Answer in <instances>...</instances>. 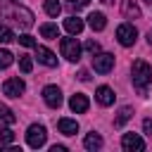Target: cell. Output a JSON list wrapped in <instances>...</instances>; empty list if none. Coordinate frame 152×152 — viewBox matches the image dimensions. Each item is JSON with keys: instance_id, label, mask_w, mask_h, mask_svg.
<instances>
[{"instance_id": "1", "label": "cell", "mask_w": 152, "mask_h": 152, "mask_svg": "<svg viewBox=\"0 0 152 152\" xmlns=\"http://www.w3.org/2000/svg\"><path fill=\"white\" fill-rule=\"evenodd\" d=\"M131 74H133V86L138 88L140 95H145L147 93V86L152 83V66L145 59H135L133 66H131Z\"/></svg>"}, {"instance_id": "2", "label": "cell", "mask_w": 152, "mask_h": 152, "mask_svg": "<svg viewBox=\"0 0 152 152\" xmlns=\"http://www.w3.org/2000/svg\"><path fill=\"white\" fill-rule=\"evenodd\" d=\"M45 140H48V131H45V126H38V124L28 126V131H26V142H28V147L38 150V147L45 145Z\"/></svg>"}, {"instance_id": "3", "label": "cell", "mask_w": 152, "mask_h": 152, "mask_svg": "<svg viewBox=\"0 0 152 152\" xmlns=\"http://www.w3.org/2000/svg\"><path fill=\"white\" fill-rule=\"evenodd\" d=\"M59 48H62V57H66L69 62H78L81 59V43L76 38H62Z\"/></svg>"}, {"instance_id": "4", "label": "cell", "mask_w": 152, "mask_h": 152, "mask_svg": "<svg viewBox=\"0 0 152 152\" xmlns=\"http://www.w3.org/2000/svg\"><path fill=\"white\" fill-rule=\"evenodd\" d=\"M116 40L124 45V48H131L135 40H138V28L133 24H121L116 28Z\"/></svg>"}, {"instance_id": "5", "label": "cell", "mask_w": 152, "mask_h": 152, "mask_svg": "<svg viewBox=\"0 0 152 152\" xmlns=\"http://www.w3.org/2000/svg\"><path fill=\"white\" fill-rule=\"evenodd\" d=\"M93 69H95L97 74H109V71L114 69V55H109V52H97V55H93Z\"/></svg>"}, {"instance_id": "6", "label": "cell", "mask_w": 152, "mask_h": 152, "mask_svg": "<svg viewBox=\"0 0 152 152\" xmlns=\"http://www.w3.org/2000/svg\"><path fill=\"white\" fill-rule=\"evenodd\" d=\"M121 147L128 150V152H142V150H145V140H142L138 133H124Z\"/></svg>"}, {"instance_id": "7", "label": "cell", "mask_w": 152, "mask_h": 152, "mask_svg": "<svg viewBox=\"0 0 152 152\" xmlns=\"http://www.w3.org/2000/svg\"><path fill=\"white\" fill-rule=\"evenodd\" d=\"M24 90H26V83H24L21 78H17V76H14V78H7V81L2 83V93H5L7 97H19Z\"/></svg>"}, {"instance_id": "8", "label": "cell", "mask_w": 152, "mask_h": 152, "mask_svg": "<svg viewBox=\"0 0 152 152\" xmlns=\"http://www.w3.org/2000/svg\"><path fill=\"white\" fill-rule=\"evenodd\" d=\"M43 100H45L48 107L57 109V107L62 104V90H59L57 86H45V88H43Z\"/></svg>"}, {"instance_id": "9", "label": "cell", "mask_w": 152, "mask_h": 152, "mask_svg": "<svg viewBox=\"0 0 152 152\" xmlns=\"http://www.w3.org/2000/svg\"><path fill=\"white\" fill-rule=\"evenodd\" d=\"M12 17H14V21H17V24H21L24 28L33 26V14H31L26 7H14V10H12Z\"/></svg>"}, {"instance_id": "10", "label": "cell", "mask_w": 152, "mask_h": 152, "mask_svg": "<svg viewBox=\"0 0 152 152\" xmlns=\"http://www.w3.org/2000/svg\"><path fill=\"white\" fill-rule=\"evenodd\" d=\"M33 50H36L38 62H43L45 66H57V57H55V52H50V50H48V48H43V45H36Z\"/></svg>"}, {"instance_id": "11", "label": "cell", "mask_w": 152, "mask_h": 152, "mask_svg": "<svg viewBox=\"0 0 152 152\" xmlns=\"http://www.w3.org/2000/svg\"><path fill=\"white\" fill-rule=\"evenodd\" d=\"M95 100H97L102 107H109V104H114V90H112L109 86H100V88L95 90Z\"/></svg>"}, {"instance_id": "12", "label": "cell", "mask_w": 152, "mask_h": 152, "mask_svg": "<svg viewBox=\"0 0 152 152\" xmlns=\"http://www.w3.org/2000/svg\"><path fill=\"white\" fill-rule=\"evenodd\" d=\"M69 107H71V112H76V114H83V112H88V97H86L83 93H76V95H71V100H69Z\"/></svg>"}, {"instance_id": "13", "label": "cell", "mask_w": 152, "mask_h": 152, "mask_svg": "<svg viewBox=\"0 0 152 152\" xmlns=\"http://www.w3.org/2000/svg\"><path fill=\"white\" fill-rule=\"evenodd\" d=\"M83 26H86V24H83V19H78V17H66V19H64V28H66L71 36H78V33L83 31Z\"/></svg>"}, {"instance_id": "14", "label": "cell", "mask_w": 152, "mask_h": 152, "mask_svg": "<svg viewBox=\"0 0 152 152\" xmlns=\"http://www.w3.org/2000/svg\"><path fill=\"white\" fill-rule=\"evenodd\" d=\"M121 12L128 19H138L140 17V7L135 5V0H121Z\"/></svg>"}, {"instance_id": "15", "label": "cell", "mask_w": 152, "mask_h": 152, "mask_svg": "<svg viewBox=\"0 0 152 152\" xmlns=\"http://www.w3.org/2000/svg\"><path fill=\"white\" fill-rule=\"evenodd\" d=\"M88 26H90L93 31H102V28L107 26L104 14H102V12H90V17H88Z\"/></svg>"}, {"instance_id": "16", "label": "cell", "mask_w": 152, "mask_h": 152, "mask_svg": "<svg viewBox=\"0 0 152 152\" xmlns=\"http://www.w3.org/2000/svg\"><path fill=\"white\" fill-rule=\"evenodd\" d=\"M57 126H59V133H64V135H76L78 133V124L74 119H59Z\"/></svg>"}, {"instance_id": "17", "label": "cell", "mask_w": 152, "mask_h": 152, "mask_svg": "<svg viewBox=\"0 0 152 152\" xmlns=\"http://www.w3.org/2000/svg\"><path fill=\"white\" fill-rule=\"evenodd\" d=\"M83 145H86V150H93V152L100 150V147H102V138H100V133H95V131L88 133L86 140H83Z\"/></svg>"}, {"instance_id": "18", "label": "cell", "mask_w": 152, "mask_h": 152, "mask_svg": "<svg viewBox=\"0 0 152 152\" xmlns=\"http://www.w3.org/2000/svg\"><path fill=\"white\" fill-rule=\"evenodd\" d=\"M40 36H43V38H50V40H57V38H59L57 24H40Z\"/></svg>"}, {"instance_id": "19", "label": "cell", "mask_w": 152, "mask_h": 152, "mask_svg": "<svg viewBox=\"0 0 152 152\" xmlns=\"http://www.w3.org/2000/svg\"><path fill=\"white\" fill-rule=\"evenodd\" d=\"M17 121V116H14V112L10 109V107H5V104H0V124H5V126H12Z\"/></svg>"}, {"instance_id": "20", "label": "cell", "mask_w": 152, "mask_h": 152, "mask_svg": "<svg viewBox=\"0 0 152 152\" xmlns=\"http://www.w3.org/2000/svg\"><path fill=\"white\" fill-rule=\"evenodd\" d=\"M43 7H45V12H48L50 17H57V14L62 12V5H59V0H43Z\"/></svg>"}, {"instance_id": "21", "label": "cell", "mask_w": 152, "mask_h": 152, "mask_svg": "<svg viewBox=\"0 0 152 152\" xmlns=\"http://www.w3.org/2000/svg\"><path fill=\"white\" fill-rule=\"evenodd\" d=\"M128 119H131V107H121V112H119V116H116L114 126H116V128H121V126H124Z\"/></svg>"}, {"instance_id": "22", "label": "cell", "mask_w": 152, "mask_h": 152, "mask_svg": "<svg viewBox=\"0 0 152 152\" xmlns=\"http://www.w3.org/2000/svg\"><path fill=\"white\" fill-rule=\"evenodd\" d=\"M12 62H14V55L10 50H0V69H7Z\"/></svg>"}, {"instance_id": "23", "label": "cell", "mask_w": 152, "mask_h": 152, "mask_svg": "<svg viewBox=\"0 0 152 152\" xmlns=\"http://www.w3.org/2000/svg\"><path fill=\"white\" fill-rule=\"evenodd\" d=\"M12 40H17V36L12 33V28H7V26L0 24V43H12Z\"/></svg>"}, {"instance_id": "24", "label": "cell", "mask_w": 152, "mask_h": 152, "mask_svg": "<svg viewBox=\"0 0 152 152\" xmlns=\"http://www.w3.org/2000/svg\"><path fill=\"white\" fill-rule=\"evenodd\" d=\"M14 142V133L10 128H0V145H12Z\"/></svg>"}, {"instance_id": "25", "label": "cell", "mask_w": 152, "mask_h": 152, "mask_svg": "<svg viewBox=\"0 0 152 152\" xmlns=\"http://www.w3.org/2000/svg\"><path fill=\"white\" fill-rule=\"evenodd\" d=\"M19 69H21L24 74H28V71L33 69V62H31V57H26V55H19Z\"/></svg>"}, {"instance_id": "26", "label": "cell", "mask_w": 152, "mask_h": 152, "mask_svg": "<svg viewBox=\"0 0 152 152\" xmlns=\"http://www.w3.org/2000/svg\"><path fill=\"white\" fill-rule=\"evenodd\" d=\"M17 40H19V43H21L24 48H36V45H38V43L33 40V36H28V33H24V36H19Z\"/></svg>"}, {"instance_id": "27", "label": "cell", "mask_w": 152, "mask_h": 152, "mask_svg": "<svg viewBox=\"0 0 152 152\" xmlns=\"http://www.w3.org/2000/svg\"><path fill=\"white\" fill-rule=\"evenodd\" d=\"M86 50H88L90 55H97V52H100V43H97V40H88V43H86Z\"/></svg>"}, {"instance_id": "28", "label": "cell", "mask_w": 152, "mask_h": 152, "mask_svg": "<svg viewBox=\"0 0 152 152\" xmlns=\"http://www.w3.org/2000/svg\"><path fill=\"white\" fill-rule=\"evenodd\" d=\"M69 2V7H74V10H81V7H86L90 0H66Z\"/></svg>"}, {"instance_id": "29", "label": "cell", "mask_w": 152, "mask_h": 152, "mask_svg": "<svg viewBox=\"0 0 152 152\" xmlns=\"http://www.w3.org/2000/svg\"><path fill=\"white\" fill-rule=\"evenodd\" d=\"M142 131H145L147 135H152V119H150V116H147V119L142 121Z\"/></svg>"}, {"instance_id": "30", "label": "cell", "mask_w": 152, "mask_h": 152, "mask_svg": "<svg viewBox=\"0 0 152 152\" xmlns=\"http://www.w3.org/2000/svg\"><path fill=\"white\" fill-rule=\"evenodd\" d=\"M78 78H81V81H88V78H90V74H88V71H81V74H78Z\"/></svg>"}, {"instance_id": "31", "label": "cell", "mask_w": 152, "mask_h": 152, "mask_svg": "<svg viewBox=\"0 0 152 152\" xmlns=\"http://www.w3.org/2000/svg\"><path fill=\"white\" fill-rule=\"evenodd\" d=\"M145 2H147V5H152V0H145Z\"/></svg>"}, {"instance_id": "32", "label": "cell", "mask_w": 152, "mask_h": 152, "mask_svg": "<svg viewBox=\"0 0 152 152\" xmlns=\"http://www.w3.org/2000/svg\"><path fill=\"white\" fill-rule=\"evenodd\" d=\"M102 2H112V0H102Z\"/></svg>"}, {"instance_id": "33", "label": "cell", "mask_w": 152, "mask_h": 152, "mask_svg": "<svg viewBox=\"0 0 152 152\" xmlns=\"http://www.w3.org/2000/svg\"><path fill=\"white\" fill-rule=\"evenodd\" d=\"M150 40H152V31H150Z\"/></svg>"}]
</instances>
